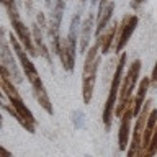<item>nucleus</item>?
I'll return each instance as SVG.
<instances>
[{"instance_id": "21", "label": "nucleus", "mask_w": 157, "mask_h": 157, "mask_svg": "<svg viewBox=\"0 0 157 157\" xmlns=\"http://www.w3.org/2000/svg\"><path fill=\"white\" fill-rule=\"evenodd\" d=\"M36 20H38V25H39V26H41V28H46V18H44L43 13H38Z\"/></svg>"}, {"instance_id": "7", "label": "nucleus", "mask_w": 157, "mask_h": 157, "mask_svg": "<svg viewBox=\"0 0 157 157\" xmlns=\"http://www.w3.org/2000/svg\"><path fill=\"white\" fill-rule=\"evenodd\" d=\"M64 10H66V0H56V3L52 5L51 15H49V21H48V34L51 38V41L61 38L59 36V28H61Z\"/></svg>"}, {"instance_id": "4", "label": "nucleus", "mask_w": 157, "mask_h": 157, "mask_svg": "<svg viewBox=\"0 0 157 157\" xmlns=\"http://www.w3.org/2000/svg\"><path fill=\"white\" fill-rule=\"evenodd\" d=\"M12 28H13V33L17 34V38L20 39V43L23 44V48L26 49V52L29 54L31 57H36L39 56V51L34 46V41H33V33H29L28 26L25 25L21 20H13L12 21Z\"/></svg>"}, {"instance_id": "10", "label": "nucleus", "mask_w": 157, "mask_h": 157, "mask_svg": "<svg viewBox=\"0 0 157 157\" xmlns=\"http://www.w3.org/2000/svg\"><path fill=\"white\" fill-rule=\"evenodd\" d=\"M116 28H118V21H113L100 36L97 38V41L100 43V52L101 54H108L110 49L115 44V38H116Z\"/></svg>"}, {"instance_id": "18", "label": "nucleus", "mask_w": 157, "mask_h": 157, "mask_svg": "<svg viewBox=\"0 0 157 157\" xmlns=\"http://www.w3.org/2000/svg\"><path fill=\"white\" fill-rule=\"evenodd\" d=\"M110 2H111V0H100V3H98V12H97V20L101 18V15H103V12H105L106 5Z\"/></svg>"}, {"instance_id": "24", "label": "nucleus", "mask_w": 157, "mask_h": 157, "mask_svg": "<svg viewBox=\"0 0 157 157\" xmlns=\"http://www.w3.org/2000/svg\"><path fill=\"white\" fill-rule=\"evenodd\" d=\"M87 157H90V155H87Z\"/></svg>"}, {"instance_id": "3", "label": "nucleus", "mask_w": 157, "mask_h": 157, "mask_svg": "<svg viewBox=\"0 0 157 157\" xmlns=\"http://www.w3.org/2000/svg\"><path fill=\"white\" fill-rule=\"evenodd\" d=\"M8 41H10V46L13 48L15 56L18 57L20 64H21V69H23L25 75H26V78L29 80V83H33L36 78H39V74H38L36 66L29 61V57H28V54H26V49L23 48V44L20 43V39L17 38V34H15L13 31L10 33V39H8Z\"/></svg>"}, {"instance_id": "16", "label": "nucleus", "mask_w": 157, "mask_h": 157, "mask_svg": "<svg viewBox=\"0 0 157 157\" xmlns=\"http://www.w3.org/2000/svg\"><path fill=\"white\" fill-rule=\"evenodd\" d=\"M2 5L5 7V10H7L10 21H13V20H20V13H18V8H17L15 0H2Z\"/></svg>"}, {"instance_id": "12", "label": "nucleus", "mask_w": 157, "mask_h": 157, "mask_svg": "<svg viewBox=\"0 0 157 157\" xmlns=\"http://www.w3.org/2000/svg\"><path fill=\"white\" fill-rule=\"evenodd\" d=\"M31 33H33V41H34V46L39 51V56H43L48 62H51V56H49V49L46 48V44L43 41V31H41V26L38 23H33L31 25Z\"/></svg>"}, {"instance_id": "1", "label": "nucleus", "mask_w": 157, "mask_h": 157, "mask_svg": "<svg viewBox=\"0 0 157 157\" xmlns=\"http://www.w3.org/2000/svg\"><path fill=\"white\" fill-rule=\"evenodd\" d=\"M126 66V54L123 52L120 56V62L115 69V74H113L111 78V87H110V93H108V98L105 101V108H103V124H105V129L110 131L111 128V121H113V115H115V108L118 103V97H120V88L123 83V71H124Z\"/></svg>"}, {"instance_id": "13", "label": "nucleus", "mask_w": 157, "mask_h": 157, "mask_svg": "<svg viewBox=\"0 0 157 157\" xmlns=\"http://www.w3.org/2000/svg\"><path fill=\"white\" fill-rule=\"evenodd\" d=\"M97 72L98 71H93L90 74H83V78H82V95H83V101H85L87 105L90 103L92 95H93V87H95Z\"/></svg>"}, {"instance_id": "23", "label": "nucleus", "mask_w": 157, "mask_h": 157, "mask_svg": "<svg viewBox=\"0 0 157 157\" xmlns=\"http://www.w3.org/2000/svg\"><path fill=\"white\" fill-rule=\"evenodd\" d=\"M97 2H98V0H90V3H92V5H95Z\"/></svg>"}, {"instance_id": "22", "label": "nucleus", "mask_w": 157, "mask_h": 157, "mask_svg": "<svg viewBox=\"0 0 157 157\" xmlns=\"http://www.w3.org/2000/svg\"><path fill=\"white\" fill-rule=\"evenodd\" d=\"M0 152H2V157H13V154L10 151H7V147L0 146Z\"/></svg>"}, {"instance_id": "6", "label": "nucleus", "mask_w": 157, "mask_h": 157, "mask_svg": "<svg viewBox=\"0 0 157 157\" xmlns=\"http://www.w3.org/2000/svg\"><path fill=\"white\" fill-rule=\"evenodd\" d=\"M10 41L3 39L2 41V52H0V57H2V66L10 72V77L15 80V83H21L23 82V75L18 69V64H17V59H15L13 52L10 51Z\"/></svg>"}, {"instance_id": "9", "label": "nucleus", "mask_w": 157, "mask_h": 157, "mask_svg": "<svg viewBox=\"0 0 157 157\" xmlns=\"http://www.w3.org/2000/svg\"><path fill=\"white\" fill-rule=\"evenodd\" d=\"M31 87H33V93H34V98L38 100V103L41 105L43 110H46L48 115H52L54 110H52V105H51V100H49V97H48V92H46V88H44L43 85V82H41V78H36L33 83H31Z\"/></svg>"}, {"instance_id": "20", "label": "nucleus", "mask_w": 157, "mask_h": 157, "mask_svg": "<svg viewBox=\"0 0 157 157\" xmlns=\"http://www.w3.org/2000/svg\"><path fill=\"white\" fill-rule=\"evenodd\" d=\"M146 2H147V0H131L129 7H131L132 10H137V8H139L142 3H146Z\"/></svg>"}, {"instance_id": "2", "label": "nucleus", "mask_w": 157, "mask_h": 157, "mask_svg": "<svg viewBox=\"0 0 157 157\" xmlns=\"http://www.w3.org/2000/svg\"><path fill=\"white\" fill-rule=\"evenodd\" d=\"M139 23L137 15H131L128 13L121 18V21L118 23L116 28V38H115V44H113V51L116 54H123V49L126 48L128 41L131 39V34L134 33V29Z\"/></svg>"}, {"instance_id": "11", "label": "nucleus", "mask_w": 157, "mask_h": 157, "mask_svg": "<svg viewBox=\"0 0 157 157\" xmlns=\"http://www.w3.org/2000/svg\"><path fill=\"white\" fill-rule=\"evenodd\" d=\"M149 87H151V77L141 78L139 87H137V93H136V97H134V116L136 118L139 116L142 106H144V103H146L144 100H146V95H147Z\"/></svg>"}, {"instance_id": "14", "label": "nucleus", "mask_w": 157, "mask_h": 157, "mask_svg": "<svg viewBox=\"0 0 157 157\" xmlns=\"http://www.w3.org/2000/svg\"><path fill=\"white\" fill-rule=\"evenodd\" d=\"M113 12H115V2L111 0V2L106 5V8H105V12H103L101 18L97 20V28H95V36L97 38L108 28V23H110V20L113 17Z\"/></svg>"}, {"instance_id": "17", "label": "nucleus", "mask_w": 157, "mask_h": 157, "mask_svg": "<svg viewBox=\"0 0 157 157\" xmlns=\"http://www.w3.org/2000/svg\"><path fill=\"white\" fill-rule=\"evenodd\" d=\"M146 152H147V157H155V154H157V126H155V131L151 137V142L147 146Z\"/></svg>"}, {"instance_id": "5", "label": "nucleus", "mask_w": 157, "mask_h": 157, "mask_svg": "<svg viewBox=\"0 0 157 157\" xmlns=\"http://www.w3.org/2000/svg\"><path fill=\"white\" fill-rule=\"evenodd\" d=\"M134 118V101L126 108L124 115L121 116L120 132H118V149L128 151L129 147V137H131V120Z\"/></svg>"}, {"instance_id": "19", "label": "nucleus", "mask_w": 157, "mask_h": 157, "mask_svg": "<svg viewBox=\"0 0 157 157\" xmlns=\"http://www.w3.org/2000/svg\"><path fill=\"white\" fill-rule=\"evenodd\" d=\"M151 87L157 88V62H155L154 69H152V75H151Z\"/></svg>"}, {"instance_id": "15", "label": "nucleus", "mask_w": 157, "mask_h": 157, "mask_svg": "<svg viewBox=\"0 0 157 157\" xmlns=\"http://www.w3.org/2000/svg\"><path fill=\"white\" fill-rule=\"evenodd\" d=\"M10 103H12V106L18 111V115L21 116L26 123H29V124H33V126L36 124V118H34V115H33L31 111H29V108L23 103L21 97H20V98H13V100H10Z\"/></svg>"}, {"instance_id": "8", "label": "nucleus", "mask_w": 157, "mask_h": 157, "mask_svg": "<svg viewBox=\"0 0 157 157\" xmlns=\"http://www.w3.org/2000/svg\"><path fill=\"white\" fill-rule=\"evenodd\" d=\"M93 17L92 13L87 15V18L82 21V26H80V43H78V54H87L88 51V46H90V36H92V31H93Z\"/></svg>"}]
</instances>
